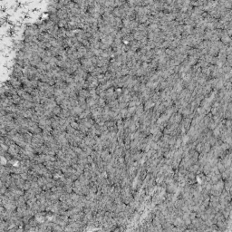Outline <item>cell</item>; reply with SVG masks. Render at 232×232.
I'll list each match as a JSON object with an SVG mask.
<instances>
[{
    "label": "cell",
    "instance_id": "cell-1",
    "mask_svg": "<svg viewBox=\"0 0 232 232\" xmlns=\"http://www.w3.org/2000/svg\"><path fill=\"white\" fill-rule=\"evenodd\" d=\"M125 2H126V0H114L113 5H114V7H119L121 5H122Z\"/></svg>",
    "mask_w": 232,
    "mask_h": 232
}]
</instances>
